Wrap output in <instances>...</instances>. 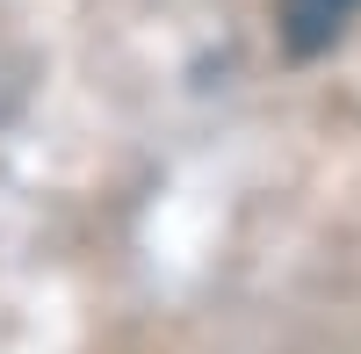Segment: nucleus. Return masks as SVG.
<instances>
[{
  "label": "nucleus",
  "instance_id": "obj_1",
  "mask_svg": "<svg viewBox=\"0 0 361 354\" xmlns=\"http://www.w3.org/2000/svg\"><path fill=\"white\" fill-rule=\"evenodd\" d=\"M289 8H296V22H318L325 29V22H340L347 8H361V0H289Z\"/></svg>",
  "mask_w": 361,
  "mask_h": 354
}]
</instances>
